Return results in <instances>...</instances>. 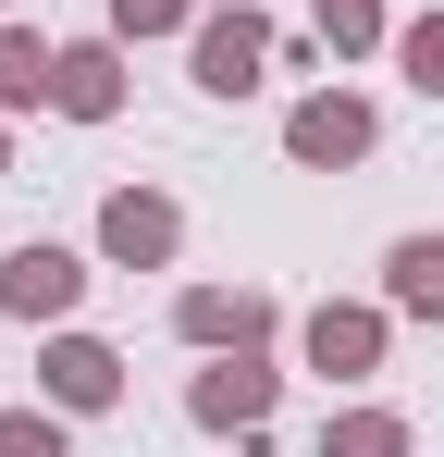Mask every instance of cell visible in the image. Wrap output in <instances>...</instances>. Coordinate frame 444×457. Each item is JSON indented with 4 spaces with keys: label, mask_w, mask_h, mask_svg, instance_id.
Returning <instances> with one entry per match:
<instances>
[{
    "label": "cell",
    "mask_w": 444,
    "mask_h": 457,
    "mask_svg": "<svg viewBox=\"0 0 444 457\" xmlns=\"http://www.w3.org/2000/svg\"><path fill=\"white\" fill-rule=\"evenodd\" d=\"M74 297H86V260H62V247H12L0 260V309L12 321H62Z\"/></svg>",
    "instance_id": "6da1fadb"
},
{
    "label": "cell",
    "mask_w": 444,
    "mask_h": 457,
    "mask_svg": "<svg viewBox=\"0 0 444 457\" xmlns=\"http://www.w3.org/2000/svg\"><path fill=\"white\" fill-rule=\"evenodd\" d=\"M173 235H185V223H173V198H148V186H124V198L99 211V247L136 260V272H148V260H173Z\"/></svg>",
    "instance_id": "7a4b0ae2"
},
{
    "label": "cell",
    "mask_w": 444,
    "mask_h": 457,
    "mask_svg": "<svg viewBox=\"0 0 444 457\" xmlns=\"http://www.w3.org/2000/svg\"><path fill=\"white\" fill-rule=\"evenodd\" d=\"M259 62H272V37H259L247 12H222L210 37H198V87H210V99H247V87H259Z\"/></svg>",
    "instance_id": "3957f363"
},
{
    "label": "cell",
    "mask_w": 444,
    "mask_h": 457,
    "mask_svg": "<svg viewBox=\"0 0 444 457\" xmlns=\"http://www.w3.org/2000/svg\"><path fill=\"white\" fill-rule=\"evenodd\" d=\"M198 420H222V433H259V420H272V371H259V359H222V371H198Z\"/></svg>",
    "instance_id": "277c9868"
},
{
    "label": "cell",
    "mask_w": 444,
    "mask_h": 457,
    "mask_svg": "<svg viewBox=\"0 0 444 457\" xmlns=\"http://www.w3.org/2000/svg\"><path fill=\"white\" fill-rule=\"evenodd\" d=\"M370 359H382V321H370V309H321V321H308V371L358 383Z\"/></svg>",
    "instance_id": "5b68a950"
},
{
    "label": "cell",
    "mask_w": 444,
    "mask_h": 457,
    "mask_svg": "<svg viewBox=\"0 0 444 457\" xmlns=\"http://www.w3.org/2000/svg\"><path fill=\"white\" fill-rule=\"evenodd\" d=\"M284 149L296 161H358L370 149V112H358V99H308V112L284 124Z\"/></svg>",
    "instance_id": "8992f818"
},
{
    "label": "cell",
    "mask_w": 444,
    "mask_h": 457,
    "mask_svg": "<svg viewBox=\"0 0 444 457\" xmlns=\"http://www.w3.org/2000/svg\"><path fill=\"white\" fill-rule=\"evenodd\" d=\"M50 395H62V408H111V395H124V359L86 346V334H62V346H50Z\"/></svg>",
    "instance_id": "52a82bcc"
},
{
    "label": "cell",
    "mask_w": 444,
    "mask_h": 457,
    "mask_svg": "<svg viewBox=\"0 0 444 457\" xmlns=\"http://www.w3.org/2000/svg\"><path fill=\"white\" fill-rule=\"evenodd\" d=\"M50 99H62L74 124H99V112H124V62H111V50H62V75H50Z\"/></svg>",
    "instance_id": "ba28073f"
},
{
    "label": "cell",
    "mask_w": 444,
    "mask_h": 457,
    "mask_svg": "<svg viewBox=\"0 0 444 457\" xmlns=\"http://www.w3.org/2000/svg\"><path fill=\"white\" fill-rule=\"evenodd\" d=\"M382 272H395V309H420V321H444V235H407V247H395Z\"/></svg>",
    "instance_id": "9c48e42d"
},
{
    "label": "cell",
    "mask_w": 444,
    "mask_h": 457,
    "mask_svg": "<svg viewBox=\"0 0 444 457\" xmlns=\"http://www.w3.org/2000/svg\"><path fill=\"white\" fill-rule=\"evenodd\" d=\"M50 75H62V50H37L25 25H0V112H25V99H50Z\"/></svg>",
    "instance_id": "30bf717a"
},
{
    "label": "cell",
    "mask_w": 444,
    "mask_h": 457,
    "mask_svg": "<svg viewBox=\"0 0 444 457\" xmlns=\"http://www.w3.org/2000/svg\"><path fill=\"white\" fill-rule=\"evenodd\" d=\"M321 457H407V420H395V408H346V420L321 433Z\"/></svg>",
    "instance_id": "8fae6325"
},
{
    "label": "cell",
    "mask_w": 444,
    "mask_h": 457,
    "mask_svg": "<svg viewBox=\"0 0 444 457\" xmlns=\"http://www.w3.org/2000/svg\"><path fill=\"white\" fill-rule=\"evenodd\" d=\"M259 321H272L259 297H185V334H198V346H247Z\"/></svg>",
    "instance_id": "7c38bea8"
},
{
    "label": "cell",
    "mask_w": 444,
    "mask_h": 457,
    "mask_svg": "<svg viewBox=\"0 0 444 457\" xmlns=\"http://www.w3.org/2000/svg\"><path fill=\"white\" fill-rule=\"evenodd\" d=\"M395 62H407V87H420V99H444V12H432V25H407V37H395Z\"/></svg>",
    "instance_id": "4fadbf2b"
},
{
    "label": "cell",
    "mask_w": 444,
    "mask_h": 457,
    "mask_svg": "<svg viewBox=\"0 0 444 457\" xmlns=\"http://www.w3.org/2000/svg\"><path fill=\"white\" fill-rule=\"evenodd\" d=\"M321 37H333V50H370V37H382V0H321Z\"/></svg>",
    "instance_id": "5bb4252c"
},
{
    "label": "cell",
    "mask_w": 444,
    "mask_h": 457,
    "mask_svg": "<svg viewBox=\"0 0 444 457\" xmlns=\"http://www.w3.org/2000/svg\"><path fill=\"white\" fill-rule=\"evenodd\" d=\"M0 457H62V420H25V408H0Z\"/></svg>",
    "instance_id": "9a60e30c"
},
{
    "label": "cell",
    "mask_w": 444,
    "mask_h": 457,
    "mask_svg": "<svg viewBox=\"0 0 444 457\" xmlns=\"http://www.w3.org/2000/svg\"><path fill=\"white\" fill-rule=\"evenodd\" d=\"M111 25L124 37H160V25H185V0H111Z\"/></svg>",
    "instance_id": "2e32d148"
}]
</instances>
